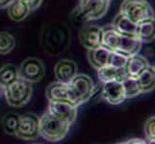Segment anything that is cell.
Listing matches in <instances>:
<instances>
[{"mask_svg":"<svg viewBox=\"0 0 155 144\" xmlns=\"http://www.w3.org/2000/svg\"><path fill=\"white\" fill-rule=\"evenodd\" d=\"M71 124L57 118L49 111L40 117V136L49 142H57L65 138Z\"/></svg>","mask_w":155,"mask_h":144,"instance_id":"cell-1","label":"cell"},{"mask_svg":"<svg viewBox=\"0 0 155 144\" xmlns=\"http://www.w3.org/2000/svg\"><path fill=\"white\" fill-rule=\"evenodd\" d=\"M33 88L32 83L18 77L14 83L4 88V92L7 103L14 108H19L27 104L32 96Z\"/></svg>","mask_w":155,"mask_h":144,"instance_id":"cell-2","label":"cell"},{"mask_svg":"<svg viewBox=\"0 0 155 144\" xmlns=\"http://www.w3.org/2000/svg\"><path fill=\"white\" fill-rule=\"evenodd\" d=\"M120 13L136 24L147 18H154V11L147 0H124Z\"/></svg>","mask_w":155,"mask_h":144,"instance_id":"cell-3","label":"cell"},{"mask_svg":"<svg viewBox=\"0 0 155 144\" xmlns=\"http://www.w3.org/2000/svg\"><path fill=\"white\" fill-rule=\"evenodd\" d=\"M15 136L25 141L36 140L40 136V117L33 113L19 115L18 126Z\"/></svg>","mask_w":155,"mask_h":144,"instance_id":"cell-4","label":"cell"},{"mask_svg":"<svg viewBox=\"0 0 155 144\" xmlns=\"http://www.w3.org/2000/svg\"><path fill=\"white\" fill-rule=\"evenodd\" d=\"M68 85L77 106L87 102L94 94V82L88 75H85V74H76Z\"/></svg>","mask_w":155,"mask_h":144,"instance_id":"cell-5","label":"cell"},{"mask_svg":"<svg viewBox=\"0 0 155 144\" xmlns=\"http://www.w3.org/2000/svg\"><path fill=\"white\" fill-rule=\"evenodd\" d=\"M111 0H80L78 10L84 19L97 20L103 18Z\"/></svg>","mask_w":155,"mask_h":144,"instance_id":"cell-6","label":"cell"},{"mask_svg":"<svg viewBox=\"0 0 155 144\" xmlns=\"http://www.w3.org/2000/svg\"><path fill=\"white\" fill-rule=\"evenodd\" d=\"M45 66L41 60L37 58H28L22 62L18 69V75L30 83H37L44 78Z\"/></svg>","mask_w":155,"mask_h":144,"instance_id":"cell-7","label":"cell"},{"mask_svg":"<svg viewBox=\"0 0 155 144\" xmlns=\"http://www.w3.org/2000/svg\"><path fill=\"white\" fill-rule=\"evenodd\" d=\"M78 106L66 101H49L47 111L69 124H72L77 116Z\"/></svg>","mask_w":155,"mask_h":144,"instance_id":"cell-8","label":"cell"},{"mask_svg":"<svg viewBox=\"0 0 155 144\" xmlns=\"http://www.w3.org/2000/svg\"><path fill=\"white\" fill-rule=\"evenodd\" d=\"M45 94L49 101H66L76 105L68 84L61 83L59 81L51 83L47 87Z\"/></svg>","mask_w":155,"mask_h":144,"instance_id":"cell-9","label":"cell"},{"mask_svg":"<svg viewBox=\"0 0 155 144\" xmlns=\"http://www.w3.org/2000/svg\"><path fill=\"white\" fill-rule=\"evenodd\" d=\"M102 97L107 103L111 105H119L124 102L126 98L121 82L111 81L104 83Z\"/></svg>","mask_w":155,"mask_h":144,"instance_id":"cell-10","label":"cell"},{"mask_svg":"<svg viewBox=\"0 0 155 144\" xmlns=\"http://www.w3.org/2000/svg\"><path fill=\"white\" fill-rule=\"evenodd\" d=\"M81 44L88 50L101 46V28L97 25H88L79 34Z\"/></svg>","mask_w":155,"mask_h":144,"instance_id":"cell-11","label":"cell"},{"mask_svg":"<svg viewBox=\"0 0 155 144\" xmlns=\"http://www.w3.org/2000/svg\"><path fill=\"white\" fill-rule=\"evenodd\" d=\"M54 72L59 82L68 84L77 74V66L73 61L61 60L56 63Z\"/></svg>","mask_w":155,"mask_h":144,"instance_id":"cell-12","label":"cell"},{"mask_svg":"<svg viewBox=\"0 0 155 144\" xmlns=\"http://www.w3.org/2000/svg\"><path fill=\"white\" fill-rule=\"evenodd\" d=\"M121 35L113 25H106L101 28V46L109 51H116L119 48Z\"/></svg>","mask_w":155,"mask_h":144,"instance_id":"cell-13","label":"cell"},{"mask_svg":"<svg viewBox=\"0 0 155 144\" xmlns=\"http://www.w3.org/2000/svg\"><path fill=\"white\" fill-rule=\"evenodd\" d=\"M148 66L149 63L147 61V59L138 53V54H135L127 58L124 70L128 77H132L136 79L146 68L148 67Z\"/></svg>","mask_w":155,"mask_h":144,"instance_id":"cell-14","label":"cell"},{"mask_svg":"<svg viewBox=\"0 0 155 144\" xmlns=\"http://www.w3.org/2000/svg\"><path fill=\"white\" fill-rule=\"evenodd\" d=\"M143 42L136 36H125L121 35V39L119 48L116 50L125 57H130L138 54L142 48Z\"/></svg>","mask_w":155,"mask_h":144,"instance_id":"cell-15","label":"cell"},{"mask_svg":"<svg viewBox=\"0 0 155 144\" xmlns=\"http://www.w3.org/2000/svg\"><path fill=\"white\" fill-rule=\"evenodd\" d=\"M136 37L143 43H149L155 39V20L154 18H147L137 23Z\"/></svg>","mask_w":155,"mask_h":144,"instance_id":"cell-16","label":"cell"},{"mask_svg":"<svg viewBox=\"0 0 155 144\" xmlns=\"http://www.w3.org/2000/svg\"><path fill=\"white\" fill-rule=\"evenodd\" d=\"M97 70V76L101 82H111V81H120L121 82L124 78L127 77L124 68H117L110 65H106L100 67Z\"/></svg>","mask_w":155,"mask_h":144,"instance_id":"cell-17","label":"cell"},{"mask_svg":"<svg viewBox=\"0 0 155 144\" xmlns=\"http://www.w3.org/2000/svg\"><path fill=\"white\" fill-rule=\"evenodd\" d=\"M137 83L140 88L141 93L151 92L155 88V68L154 66H148L137 78Z\"/></svg>","mask_w":155,"mask_h":144,"instance_id":"cell-18","label":"cell"},{"mask_svg":"<svg viewBox=\"0 0 155 144\" xmlns=\"http://www.w3.org/2000/svg\"><path fill=\"white\" fill-rule=\"evenodd\" d=\"M116 30L119 32L120 35L125 36H136V27L137 24L133 22L132 20L128 18L125 14L122 13H119L115 18L113 24Z\"/></svg>","mask_w":155,"mask_h":144,"instance_id":"cell-19","label":"cell"},{"mask_svg":"<svg viewBox=\"0 0 155 144\" xmlns=\"http://www.w3.org/2000/svg\"><path fill=\"white\" fill-rule=\"evenodd\" d=\"M7 11L9 18L14 21H17V22L25 19L31 12L29 7L22 0H14L7 7Z\"/></svg>","mask_w":155,"mask_h":144,"instance_id":"cell-20","label":"cell"},{"mask_svg":"<svg viewBox=\"0 0 155 144\" xmlns=\"http://www.w3.org/2000/svg\"><path fill=\"white\" fill-rule=\"evenodd\" d=\"M110 51L103 46H98L94 49H90L88 52L89 61L95 69H98L108 63Z\"/></svg>","mask_w":155,"mask_h":144,"instance_id":"cell-21","label":"cell"},{"mask_svg":"<svg viewBox=\"0 0 155 144\" xmlns=\"http://www.w3.org/2000/svg\"><path fill=\"white\" fill-rule=\"evenodd\" d=\"M18 77V69L12 63H8L0 68V86L3 88L14 83Z\"/></svg>","mask_w":155,"mask_h":144,"instance_id":"cell-22","label":"cell"},{"mask_svg":"<svg viewBox=\"0 0 155 144\" xmlns=\"http://www.w3.org/2000/svg\"><path fill=\"white\" fill-rule=\"evenodd\" d=\"M15 46V40L9 32H0V54L7 55Z\"/></svg>","mask_w":155,"mask_h":144,"instance_id":"cell-23","label":"cell"},{"mask_svg":"<svg viewBox=\"0 0 155 144\" xmlns=\"http://www.w3.org/2000/svg\"><path fill=\"white\" fill-rule=\"evenodd\" d=\"M122 87L124 90L125 98H133L141 93L140 88L137 83V80L132 77H126L121 81Z\"/></svg>","mask_w":155,"mask_h":144,"instance_id":"cell-24","label":"cell"},{"mask_svg":"<svg viewBox=\"0 0 155 144\" xmlns=\"http://www.w3.org/2000/svg\"><path fill=\"white\" fill-rule=\"evenodd\" d=\"M19 115L17 114H8L3 120V129L7 135L15 136L18 126Z\"/></svg>","mask_w":155,"mask_h":144,"instance_id":"cell-25","label":"cell"},{"mask_svg":"<svg viewBox=\"0 0 155 144\" xmlns=\"http://www.w3.org/2000/svg\"><path fill=\"white\" fill-rule=\"evenodd\" d=\"M126 61H127V57L121 55L120 53L117 51H110L108 63L107 65H110L117 68H124Z\"/></svg>","mask_w":155,"mask_h":144,"instance_id":"cell-26","label":"cell"},{"mask_svg":"<svg viewBox=\"0 0 155 144\" xmlns=\"http://www.w3.org/2000/svg\"><path fill=\"white\" fill-rule=\"evenodd\" d=\"M145 134L147 140L150 143L155 142V117L150 116L145 125Z\"/></svg>","mask_w":155,"mask_h":144,"instance_id":"cell-27","label":"cell"},{"mask_svg":"<svg viewBox=\"0 0 155 144\" xmlns=\"http://www.w3.org/2000/svg\"><path fill=\"white\" fill-rule=\"evenodd\" d=\"M22 1L27 5L31 11H34L41 6L42 0H22Z\"/></svg>","mask_w":155,"mask_h":144,"instance_id":"cell-28","label":"cell"},{"mask_svg":"<svg viewBox=\"0 0 155 144\" xmlns=\"http://www.w3.org/2000/svg\"><path fill=\"white\" fill-rule=\"evenodd\" d=\"M14 0H0V9L7 8Z\"/></svg>","mask_w":155,"mask_h":144,"instance_id":"cell-29","label":"cell"},{"mask_svg":"<svg viewBox=\"0 0 155 144\" xmlns=\"http://www.w3.org/2000/svg\"><path fill=\"white\" fill-rule=\"evenodd\" d=\"M3 92H4V88L0 86V97H1V95L3 94Z\"/></svg>","mask_w":155,"mask_h":144,"instance_id":"cell-30","label":"cell"}]
</instances>
